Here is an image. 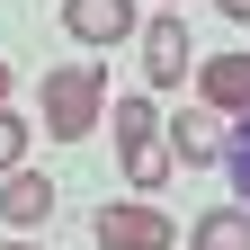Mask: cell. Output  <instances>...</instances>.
I'll use <instances>...</instances> for the list:
<instances>
[{
  "mask_svg": "<svg viewBox=\"0 0 250 250\" xmlns=\"http://www.w3.org/2000/svg\"><path fill=\"white\" fill-rule=\"evenodd\" d=\"M99 116H107V72H99V62L45 72V134H54V143H81Z\"/></svg>",
  "mask_w": 250,
  "mask_h": 250,
  "instance_id": "1",
  "label": "cell"
},
{
  "mask_svg": "<svg viewBox=\"0 0 250 250\" xmlns=\"http://www.w3.org/2000/svg\"><path fill=\"white\" fill-rule=\"evenodd\" d=\"M116 152H125V179L134 188L170 179V143H161V107L152 99H116Z\"/></svg>",
  "mask_w": 250,
  "mask_h": 250,
  "instance_id": "2",
  "label": "cell"
},
{
  "mask_svg": "<svg viewBox=\"0 0 250 250\" xmlns=\"http://www.w3.org/2000/svg\"><path fill=\"white\" fill-rule=\"evenodd\" d=\"M89 232H99V250H170L179 241V224H170L161 206H99Z\"/></svg>",
  "mask_w": 250,
  "mask_h": 250,
  "instance_id": "3",
  "label": "cell"
},
{
  "mask_svg": "<svg viewBox=\"0 0 250 250\" xmlns=\"http://www.w3.org/2000/svg\"><path fill=\"white\" fill-rule=\"evenodd\" d=\"M197 99H206V116H241V107H250V54H241V45L197 62Z\"/></svg>",
  "mask_w": 250,
  "mask_h": 250,
  "instance_id": "4",
  "label": "cell"
},
{
  "mask_svg": "<svg viewBox=\"0 0 250 250\" xmlns=\"http://www.w3.org/2000/svg\"><path fill=\"white\" fill-rule=\"evenodd\" d=\"M62 27H72L81 45H125L143 27V9L134 0H62Z\"/></svg>",
  "mask_w": 250,
  "mask_h": 250,
  "instance_id": "5",
  "label": "cell"
},
{
  "mask_svg": "<svg viewBox=\"0 0 250 250\" xmlns=\"http://www.w3.org/2000/svg\"><path fill=\"white\" fill-rule=\"evenodd\" d=\"M143 36V81L152 89H179L188 81V18H152V27H134Z\"/></svg>",
  "mask_w": 250,
  "mask_h": 250,
  "instance_id": "6",
  "label": "cell"
},
{
  "mask_svg": "<svg viewBox=\"0 0 250 250\" xmlns=\"http://www.w3.org/2000/svg\"><path fill=\"white\" fill-rule=\"evenodd\" d=\"M0 214H9L18 232L54 224V179H36V170H9V179H0Z\"/></svg>",
  "mask_w": 250,
  "mask_h": 250,
  "instance_id": "7",
  "label": "cell"
},
{
  "mask_svg": "<svg viewBox=\"0 0 250 250\" xmlns=\"http://www.w3.org/2000/svg\"><path fill=\"white\" fill-rule=\"evenodd\" d=\"M188 250H250V206H214V214H197Z\"/></svg>",
  "mask_w": 250,
  "mask_h": 250,
  "instance_id": "8",
  "label": "cell"
},
{
  "mask_svg": "<svg viewBox=\"0 0 250 250\" xmlns=\"http://www.w3.org/2000/svg\"><path fill=\"white\" fill-rule=\"evenodd\" d=\"M170 152L179 161H224V116H170Z\"/></svg>",
  "mask_w": 250,
  "mask_h": 250,
  "instance_id": "9",
  "label": "cell"
},
{
  "mask_svg": "<svg viewBox=\"0 0 250 250\" xmlns=\"http://www.w3.org/2000/svg\"><path fill=\"white\" fill-rule=\"evenodd\" d=\"M27 161V116H9V107H0V179H9Z\"/></svg>",
  "mask_w": 250,
  "mask_h": 250,
  "instance_id": "10",
  "label": "cell"
},
{
  "mask_svg": "<svg viewBox=\"0 0 250 250\" xmlns=\"http://www.w3.org/2000/svg\"><path fill=\"white\" fill-rule=\"evenodd\" d=\"M224 161H232V179L250 188V107H241V134H224Z\"/></svg>",
  "mask_w": 250,
  "mask_h": 250,
  "instance_id": "11",
  "label": "cell"
},
{
  "mask_svg": "<svg viewBox=\"0 0 250 250\" xmlns=\"http://www.w3.org/2000/svg\"><path fill=\"white\" fill-rule=\"evenodd\" d=\"M214 9H224V18H250V0H214Z\"/></svg>",
  "mask_w": 250,
  "mask_h": 250,
  "instance_id": "12",
  "label": "cell"
},
{
  "mask_svg": "<svg viewBox=\"0 0 250 250\" xmlns=\"http://www.w3.org/2000/svg\"><path fill=\"white\" fill-rule=\"evenodd\" d=\"M0 107H9V62H0Z\"/></svg>",
  "mask_w": 250,
  "mask_h": 250,
  "instance_id": "13",
  "label": "cell"
},
{
  "mask_svg": "<svg viewBox=\"0 0 250 250\" xmlns=\"http://www.w3.org/2000/svg\"><path fill=\"white\" fill-rule=\"evenodd\" d=\"M0 250H36V241H0Z\"/></svg>",
  "mask_w": 250,
  "mask_h": 250,
  "instance_id": "14",
  "label": "cell"
}]
</instances>
